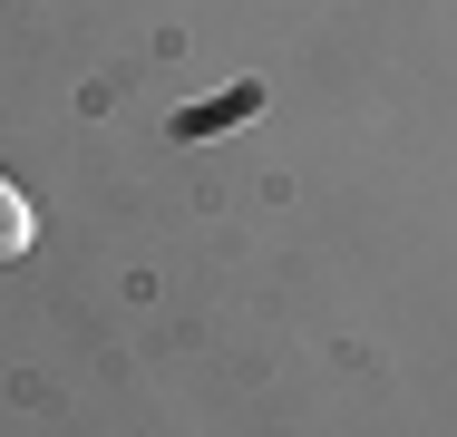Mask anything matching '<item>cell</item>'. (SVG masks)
<instances>
[{"label":"cell","mask_w":457,"mask_h":437,"mask_svg":"<svg viewBox=\"0 0 457 437\" xmlns=\"http://www.w3.org/2000/svg\"><path fill=\"white\" fill-rule=\"evenodd\" d=\"M29 243H39V214H29V194L0 175V262H29Z\"/></svg>","instance_id":"cell-1"},{"label":"cell","mask_w":457,"mask_h":437,"mask_svg":"<svg viewBox=\"0 0 457 437\" xmlns=\"http://www.w3.org/2000/svg\"><path fill=\"white\" fill-rule=\"evenodd\" d=\"M253 107H263V87L244 78V87H224V97H204V107H185L176 127H185V136H204V127H234V117H253Z\"/></svg>","instance_id":"cell-2"}]
</instances>
